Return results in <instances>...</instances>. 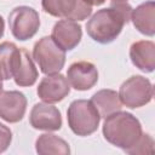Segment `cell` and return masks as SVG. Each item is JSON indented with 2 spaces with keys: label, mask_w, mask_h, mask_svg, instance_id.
Instances as JSON below:
<instances>
[{
  "label": "cell",
  "mask_w": 155,
  "mask_h": 155,
  "mask_svg": "<svg viewBox=\"0 0 155 155\" xmlns=\"http://www.w3.org/2000/svg\"><path fill=\"white\" fill-rule=\"evenodd\" d=\"M132 7L126 1H111L109 7L98 10L86 23L87 35L99 42L110 44L131 19Z\"/></svg>",
  "instance_id": "6da1fadb"
},
{
  "label": "cell",
  "mask_w": 155,
  "mask_h": 155,
  "mask_svg": "<svg viewBox=\"0 0 155 155\" xmlns=\"http://www.w3.org/2000/svg\"><path fill=\"white\" fill-rule=\"evenodd\" d=\"M102 132L107 142L124 151L132 148L143 133L139 120L133 114L121 110L105 117Z\"/></svg>",
  "instance_id": "7a4b0ae2"
},
{
  "label": "cell",
  "mask_w": 155,
  "mask_h": 155,
  "mask_svg": "<svg viewBox=\"0 0 155 155\" xmlns=\"http://www.w3.org/2000/svg\"><path fill=\"white\" fill-rule=\"evenodd\" d=\"M68 126L80 137H87L94 133L101 122V115L91 101L76 99L70 103L67 110Z\"/></svg>",
  "instance_id": "3957f363"
},
{
  "label": "cell",
  "mask_w": 155,
  "mask_h": 155,
  "mask_svg": "<svg viewBox=\"0 0 155 155\" xmlns=\"http://www.w3.org/2000/svg\"><path fill=\"white\" fill-rule=\"evenodd\" d=\"M33 58L41 73L51 75L59 73L65 63V51L62 50L51 36H42L33 47Z\"/></svg>",
  "instance_id": "277c9868"
},
{
  "label": "cell",
  "mask_w": 155,
  "mask_h": 155,
  "mask_svg": "<svg viewBox=\"0 0 155 155\" xmlns=\"http://www.w3.org/2000/svg\"><path fill=\"white\" fill-rule=\"evenodd\" d=\"M119 99L121 104L130 109L144 107L154 97V87L149 79L142 75H133L119 88Z\"/></svg>",
  "instance_id": "5b68a950"
},
{
  "label": "cell",
  "mask_w": 155,
  "mask_h": 155,
  "mask_svg": "<svg viewBox=\"0 0 155 155\" xmlns=\"http://www.w3.org/2000/svg\"><path fill=\"white\" fill-rule=\"evenodd\" d=\"M8 27L13 38L17 40H29L39 30V13L30 6H17L8 15Z\"/></svg>",
  "instance_id": "8992f818"
},
{
  "label": "cell",
  "mask_w": 155,
  "mask_h": 155,
  "mask_svg": "<svg viewBox=\"0 0 155 155\" xmlns=\"http://www.w3.org/2000/svg\"><path fill=\"white\" fill-rule=\"evenodd\" d=\"M42 10L58 18L84 21L92 13V6L85 0H41Z\"/></svg>",
  "instance_id": "52a82bcc"
},
{
  "label": "cell",
  "mask_w": 155,
  "mask_h": 155,
  "mask_svg": "<svg viewBox=\"0 0 155 155\" xmlns=\"http://www.w3.org/2000/svg\"><path fill=\"white\" fill-rule=\"evenodd\" d=\"M69 92L70 85L68 82V79L59 73L46 75L45 78H42L36 88L39 98L45 103L51 104L63 101L69 94Z\"/></svg>",
  "instance_id": "ba28073f"
},
{
  "label": "cell",
  "mask_w": 155,
  "mask_h": 155,
  "mask_svg": "<svg viewBox=\"0 0 155 155\" xmlns=\"http://www.w3.org/2000/svg\"><path fill=\"white\" fill-rule=\"evenodd\" d=\"M29 122L35 130L58 131L62 127L61 111L51 103H36L30 110Z\"/></svg>",
  "instance_id": "9c48e42d"
},
{
  "label": "cell",
  "mask_w": 155,
  "mask_h": 155,
  "mask_svg": "<svg viewBox=\"0 0 155 155\" xmlns=\"http://www.w3.org/2000/svg\"><path fill=\"white\" fill-rule=\"evenodd\" d=\"M69 85L76 91L91 90L98 81V70L91 62L80 61L70 64L67 71Z\"/></svg>",
  "instance_id": "30bf717a"
},
{
  "label": "cell",
  "mask_w": 155,
  "mask_h": 155,
  "mask_svg": "<svg viewBox=\"0 0 155 155\" xmlns=\"http://www.w3.org/2000/svg\"><path fill=\"white\" fill-rule=\"evenodd\" d=\"M38 76V69L29 52L25 48H18L12 64V79L16 85L19 87L33 86L36 82Z\"/></svg>",
  "instance_id": "8fae6325"
},
{
  "label": "cell",
  "mask_w": 155,
  "mask_h": 155,
  "mask_svg": "<svg viewBox=\"0 0 155 155\" xmlns=\"http://www.w3.org/2000/svg\"><path fill=\"white\" fill-rule=\"evenodd\" d=\"M27 110V98L19 91L0 93V117L10 124L19 122Z\"/></svg>",
  "instance_id": "7c38bea8"
},
{
  "label": "cell",
  "mask_w": 155,
  "mask_h": 155,
  "mask_svg": "<svg viewBox=\"0 0 155 155\" xmlns=\"http://www.w3.org/2000/svg\"><path fill=\"white\" fill-rule=\"evenodd\" d=\"M51 38L62 50L71 51L80 44L82 29L81 25L75 21L61 19L53 25Z\"/></svg>",
  "instance_id": "4fadbf2b"
},
{
  "label": "cell",
  "mask_w": 155,
  "mask_h": 155,
  "mask_svg": "<svg viewBox=\"0 0 155 155\" xmlns=\"http://www.w3.org/2000/svg\"><path fill=\"white\" fill-rule=\"evenodd\" d=\"M130 58L136 68L144 73L155 69V44L150 40H139L131 45Z\"/></svg>",
  "instance_id": "5bb4252c"
},
{
  "label": "cell",
  "mask_w": 155,
  "mask_h": 155,
  "mask_svg": "<svg viewBox=\"0 0 155 155\" xmlns=\"http://www.w3.org/2000/svg\"><path fill=\"white\" fill-rule=\"evenodd\" d=\"M134 28L147 35L154 36L155 34V2L153 0H148L136 8H132L131 19Z\"/></svg>",
  "instance_id": "9a60e30c"
},
{
  "label": "cell",
  "mask_w": 155,
  "mask_h": 155,
  "mask_svg": "<svg viewBox=\"0 0 155 155\" xmlns=\"http://www.w3.org/2000/svg\"><path fill=\"white\" fill-rule=\"evenodd\" d=\"M91 102L98 110L101 117H104V119L109 116L110 114L121 110L122 108L117 92L114 90H109V88L97 91L92 96Z\"/></svg>",
  "instance_id": "2e32d148"
},
{
  "label": "cell",
  "mask_w": 155,
  "mask_h": 155,
  "mask_svg": "<svg viewBox=\"0 0 155 155\" xmlns=\"http://www.w3.org/2000/svg\"><path fill=\"white\" fill-rule=\"evenodd\" d=\"M35 150L40 155H69V144L61 137L52 133L40 134L35 142Z\"/></svg>",
  "instance_id": "e0dca14e"
},
{
  "label": "cell",
  "mask_w": 155,
  "mask_h": 155,
  "mask_svg": "<svg viewBox=\"0 0 155 155\" xmlns=\"http://www.w3.org/2000/svg\"><path fill=\"white\" fill-rule=\"evenodd\" d=\"M18 47L10 41L0 44V80L12 79V64Z\"/></svg>",
  "instance_id": "ac0fdd59"
},
{
  "label": "cell",
  "mask_w": 155,
  "mask_h": 155,
  "mask_svg": "<svg viewBox=\"0 0 155 155\" xmlns=\"http://www.w3.org/2000/svg\"><path fill=\"white\" fill-rule=\"evenodd\" d=\"M125 153L131 154V155H137V154H153L154 153V139L150 134L148 133H142L140 138L138 142L130 149H127Z\"/></svg>",
  "instance_id": "d6986e66"
},
{
  "label": "cell",
  "mask_w": 155,
  "mask_h": 155,
  "mask_svg": "<svg viewBox=\"0 0 155 155\" xmlns=\"http://www.w3.org/2000/svg\"><path fill=\"white\" fill-rule=\"evenodd\" d=\"M11 142H12L11 130L6 125L0 122V153H4L5 150H7Z\"/></svg>",
  "instance_id": "ffe728a7"
},
{
  "label": "cell",
  "mask_w": 155,
  "mask_h": 155,
  "mask_svg": "<svg viewBox=\"0 0 155 155\" xmlns=\"http://www.w3.org/2000/svg\"><path fill=\"white\" fill-rule=\"evenodd\" d=\"M85 1L88 2L91 6H99L105 2V0H85Z\"/></svg>",
  "instance_id": "44dd1931"
},
{
  "label": "cell",
  "mask_w": 155,
  "mask_h": 155,
  "mask_svg": "<svg viewBox=\"0 0 155 155\" xmlns=\"http://www.w3.org/2000/svg\"><path fill=\"white\" fill-rule=\"evenodd\" d=\"M4 31H5V22H4V18L0 16V39L2 38Z\"/></svg>",
  "instance_id": "7402d4cb"
},
{
  "label": "cell",
  "mask_w": 155,
  "mask_h": 155,
  "mask_svg": "<svg viewBox=\"0 0 155 155\" xmlns=\"http://www.w3.org/2000/svg\"><path fill=\"white\" fill-rule=\"evenodd\" d=\"M2 88H4V85H2V81L0 80V93L2 92Z\"/></svg>",
  "instance_id": "603a6c76"
},
{
  "label": "cell",
  "mask_w": 155,
  "mask_h": 155,
  "mask_svg": "<svg viewBox=\"0 0 155 155\" xmlns=\"http://www.w3.org/2000/svg\"><path fill=\"white\" fill-rule=\"evenodd\" d=\"M111 1H126V0H111Z\"/></svg>",
  "instance_id": "cb8c5ba5"
}]
</instances>
